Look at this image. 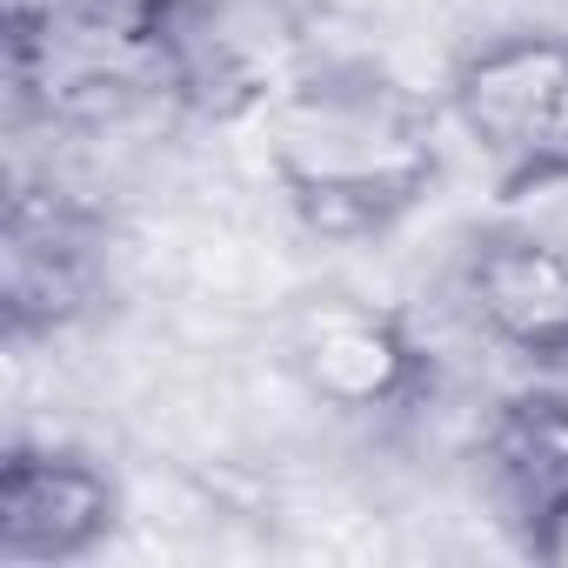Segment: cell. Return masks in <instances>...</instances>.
<instances>
[{"instance_id":"4","label":"cell","mask_w":568,"mask_h":568,"mask_svg":"<svg viewBox=\"0 0 568 568\" xmlns=\"http://www.w3.org/2000/svg\"><path fill=\"white\" fill-rule=\"evenodd\" d=\"M114 267V214L54 181L21 174L8 194V227H0V308H8V342H61L108 302Z\"/></svg>"},{"instance_id":"6","label":"cell","mask_w":568,"mask_h":568,"mask_svg":"<svg viewBox=\"0 0 568 568\" xmlns=\"http://www.w3.org/2000/svg\"><path fill=\"white\" fill-rule=\"evenodd\" d=\"M128 515L121 475L74 442H14L0 462V561L68 568L108 548Z\"/></svg>"},{"instance_id":"5","label":"cell","mask_w":568,"mask_h":568,"mask_svg":"<svg viewBox=\"0 0 568 568\" xmlns=\"http://www.w3.org/2000/svg\"><path fill=\"white\" fill-rule=\"evenodd\" d=\"M442 308L481 355H508L528 375L568 382V234L528 221L468 234L448 261Z\"/></svg>"},{"instance_id":"1","label":"cell","mask_w":568,"mask_h":568,"mask_svg":"<svg viewBox=\"0 0 568 568\" xmlns=\"http://www.w3.org/2000/svg\"><path fill=\"white\" fill-rule=\"evenodd\" d=\"M254 154L274 201L315 241H382L428 207L448 168L442 88L355 54L315 61L254 121Z\"/></svg>"},{"instance_id":"2","label":"cell","mask_w":568,"mask_h":568,"mask_svg":"<svg viewBox=\"0 0 568 568\" xmlns=\"http://www.w3.org/2000/svg\"><path fill=\"white\" fill-rule=\"evenodd\" d=\"M448 134L501 201L568 187V28L508 21L468 34L442 68Z\"/></svg>"},{"instance_id":"7","label":"cell","mask_w":568,"mask_h":568,"mask_svg":"<svg viewBox=\"0 0 568 568\" xmlns=\"http://www.w3.org/2000/svg\"><path fill=\"white\" fill-rule=\"evenodd\" d=\"M475 462H481V495L488 508L515 528L528 555L568 521V382L515 388L488 402L475 428Z\"/></svg>"},{"instance_id":"3","label":"cell","mask_w":568,"mask_h":568,"mask_svg":"<svg viewBox=\"0 0 568 568\" xmlns=\"http://www.w3.org/2000/svg\"><path fill=\"white\" fill-rule=\"evenodd\" d=\"M274 368L328 422H408L435 395V348L402 302L308 288L274 322Z\"/></svg>"}]
</instances>
